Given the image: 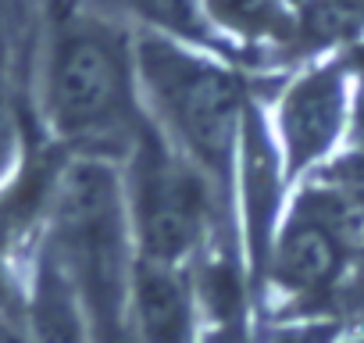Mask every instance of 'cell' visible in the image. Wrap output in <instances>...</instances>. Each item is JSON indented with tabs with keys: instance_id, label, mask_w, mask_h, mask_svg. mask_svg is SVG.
<instances>
[{
	"instance_id": "1",
	"label": "cell",
	"mask_w": 364,
	"mask_h": 343,
	"mask_svg": "<svg viewBox=\"0 0 364 343\" xmlns=\"http://www.w3.org/2000/svg\"><path fill=\"white\" fill-rule=\"evenodd\" d=\"M43 97L50 129L82 157L129 154L146 125L136 107L132 43L75 0H61L50 19Z\"/></svg>"
},
{
	"instance_id": "2",
	"label": "cell",
	"mask_w": 364,
	"mask_h": 343,
	"mask_svg": "<svg viewBox=\"0 0 364 343\" xmlns=\"http://www.w3.org/2000/svg\"><path fill=\"white\" fill-rule=\"evenodd\" d=\"M132 54L136 75L157 104L164 129L182 147V157L197 164L208 183L225 190L250 107L243 83L218 61L182 47L175 36L157 29L139 33Z\"/></svg>"
},
{
	"instance_id": "3",
	"label": "cell",
	"mask_w": 364,
	"mask_h": 343,
	"mask_svg": "<svg viewBox=\"0 0 364 343\" xmlns=\"http://www.w3.org/2000/svg\"><path fill=\"white\" fill-rule=\"evenodd\" d=\"M75 286L82 315L132 307L136 254L125 190L111 161L79 157L58 179L50 201V243Z\"/></svg>"
},
{
	"instance_id": "4",
	"label": "cell",
	"mask_w": 364,
	"mask_h": 343,
	"mask_svg": "<svg viewBox=\"0 0 364 343\" xmlns=\"http://www.w3.org/2000/svg\"><path fill=\"white\" fill-rule=\"evenodd\" d=\"M129 157H132L129 215L139 243L136 261L182 272L186 261L200 250L204 233L211 229L215 215L211 183L197 164L175 154L150 122L143 125Z\"/></svg>"
},
{
	"instance_id": "5",
	"label": "cell",
	"mask_w": 364,
	"mask_h": 343,
	"mask_svg": "<svg viewBox=\"0 0 364 343\" xmlns=\"http://www.w3.org/2000/svg\"><path fill=\"white\" fill-rule=\"evenodd\" d=\"M346 122V72L343 65H321L300 75L279 104V139L286 176H300L325 157Z\"/></svg>"
},
{
	"instance_id": "6",
	"label": "cell",
	"mask_w": 364,
	"mask_h": 343,
	"mask_svg": "<svg viewBox=\"0 0 364 343\" xmlns=\"http://www.w3.org/2000/svg\"><path fill=\"white\" fill-rule=\"evenodd\" d=\"M132 315L146 343H204L193 286L178 268L136 261Z\"/></svg>"
},
{
	"instance_id": "7",
	"label": "cell",
	"mask_w": 364,
	"mask_h": 343,
	"mask_svg": "<svg viewBox=\"0 0 364 343\" xmlns=\"http://www.w3.org/2000/svg\"><path fill=\"white\" fill-rule=\"evenodd\" d=\"M343 261L346 254L325 229L289 215L282 233H275L264 272L282 297H314L339 279Z\"/></svg>"
},
{
	"instance_id": "8",
	"label": "cell",
	"mask_w": 364,
	"mask_h": 343,
	"mask_svg": "<svg viewBox=\"0 0 364 343\" xmlns=\"http://www.w3.org/2000/svg\"><path fill=\"white\" fill-rule=\"evenodd\" d=\"M240 154H243L250 258L257 261V268H264L272 243H275V215H279V147H275L268 125L261 122L257 107H247Z\"/></svg>"
},
{
	"instance_id": "9",
	"label": "cell",
	"mask_w": 364,
	"mask_h": 343,
	"mask_svg": "<svg viewBox=\"0 0 364 343\" xmlns=\"http://www.w3.org/2000/svg\"><path fill=\"white\" fill-rule=\"evenodd\" d=\"M22 332H26V343H90L75 286L65 275V268L50 247L43 250V258L36 265L33 293L26 300Z\"/></svg>"
},
{
	"instance_id": "10",
	"label": "cell",
	"mask_w": 364,
	"mask_h": 343,
	"mask_svg": "<svg viewBox=\"0 0 364 343\" xmlns=\"http://www.w3.org/2000/svg\"><path fill=\"white\" fill-rule=\"evenodd\" d=\"M208 19L247 40V43H293L300 33V15L289 0H200Z\"/></svg>"
},
{
	"instance_id": "11",
	"label": "cell",
	"mask_w": 364,
	"mask_h": 343,
	"mask_svg": "<svg viewBox=\"0 0 364 343\" xmlns=\"http://www.w3.org/2000/svg\"><path fill=\"white\" fill-rule=\"evenodd\" d=\"M293 215L325 229L346 258L364 250V194L321 179L318 186L300 194Z\"/></svg>"
},
{
	"instance_id": "12",
	"label": "cell",
	"mask_w": 364,
	"mask_h": 343,
	"mask_svg": "<svg viewBox=\"0 0 364 343\" xmlns=\"http://www.w3.org/2000/svg\"><path fill=\"white\" fill-rule=\"evenodd\" d=\"M364 36V0H304L300 11V51H321Z\"/></svg>"
},
{
	"instance_id": "13",
	"label": "cell",
	"mask_w": 364,
	"mask_h": 343,
	"mask_svg": "<svg viewBox=\"0 0 364 343\" xmlns=\"http://www.w3.org/2000/svg\"><path fill=\"white\" fill-rule=\"evenodd\" d=\"M18 150H22V115H18L8 75L0 72V183L15 176Z\"/></svg>"
},
{
	"instance_id": "14",
	"label": "cell",
	"mask_w": 364,
	"mask_h": 343,
	"mask_svg": "<svg viewBox=\"0 0 364 343\" xmlns=\"http://www.w3.org/2000/svg\"><path fill=\"white\" fill-rule=\"evenodd\" d=\"M132 4L164 33H178V36H200L197 26V4L193 0H132Z\"/></svg>"
},
{
	"instance_id": "15",
	"label": "cell",
	"mask_w": 364,
	"mask_h": 343,
	"mask_svg": "<svg viewBox=\"0 0 364 343\" xmlns=\"http://www.w3.org/2000/svg\"><path fill=\"white\" fill-rule=\"evenodd\" d=\"M204 343H254V339L247 336L243 325H225V329H208Z\"/></svg>"
},
{
	"instance_id": "16",
	"label": "cell",
	"mask_w": 364,
	"mask_h": 343,
	"mask_svg": "<svg viewBox=\"0 0 364 343\" xmlns=\"http://www.w3.org/2000/svg\"><path fill=\"white\" fill-rule=\"evenodd\" d=\"M360 311H364V290H360Z\"/></svg>"
},
{
	"instance_id": "17",
	"label": "cell",
	"mask_w": 364,
	"mask_h": 343,
	"mask_svg": "<svg viewBox=\"0 0 364 343\" xmlns=\"http://www.w3.org/2000/svg\"><path fill=\"white\" fill-rule=\"evenodd\" d=\"M350 343H364V339H350Z\"/></svg>"
}]
</instances>
